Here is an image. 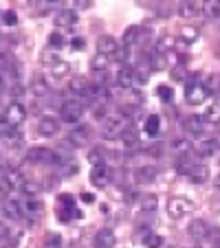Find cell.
<instances>
[{
	"label": "cell",
	"instance_id": "31",
	"mask_svg": "<svg viewBox=\"0 0 220 248\" xmlns=\"http://www.w3.org/2000/svg\"><path fill=\"white\" fill-rule=\"evenodd\" d=\"M181 38L185 40L187 44L196 42V40H198V29L192 27V24H185V27H181Z\"/></svg>",
	"mask_w": 220,
	"mask_h": 248
},
{
	"label": "cell",
	"instance_id": "11",
	"mask_svg": "<svg viewBox=\"0 0 220 248\" xmlns=\"http://www.w3.org/2000/svg\"><path fill=\"white\" fill-rule=\"evenodd\" d=\"M108 180H110V169H108V165H97V167H93V171H90V183L95 185V187L103 189L108 185Z\"/></svg>",
	"mask_w": 220,
	"mask_h": 248
},
{
	"label": "cell",
	"instance_id": "19",
	"mask_svg": "<svg viewBox=\"0 0 220 248\" xmlns=\"http://www.w3.org/2000/svg\"><path fill=\"white\" fill-rule=\"evenodd\" d=\"M77 22V14L73 9H60L55 14V24L57 27H73Z\"/></svg>",
	"mask_w": 220,
	"mask_h": 248
},
{
	"label": "cell",
	"instance_id": "27",
	"mask_svg": "<svg viewBox=\"0 0 220 248\" xmlns=\"http://www.w3.org/2000/svg\"><path fill=\"white\" fill-rule=\"evenodd\" d=\"M205 121L211 123V125H216V123H220V103L214 101L207 106V112H205Z\"/></svg>",
	"mask_w": 220,
	"mask_h": 248
},
{
	"label": "cell",
	"instance_id": "36",
	"mask_svg": "<svg viewBox=\"0 0 220 248\" xmlns=\"http://www.w3.org/2000/svg\"><path fill=\"white\" fill-rule=\"evenodd\" d=\"M205 5V14L209 18H220V0H209V2H203Z\"/></svg>",
	"mask_w": 220,
	"mask_h": 248
},
{
	"label": "cell",
	"instance_id": "14",
	"mask_svg": "<svg viewBox=\"0 0 220 248\" xmlns=\"http://www.w3.org/2000/svg\"><path fill=\"white\" fill-rule=\"evenodd\" d=\"M205 127H207L205 117H198V114H189V117L185 119V130H187L189 134H194V136H201L203 132H205Z\"/></svg>",
	"mask_w": 220,
	"mask_h": 248
},
{
	"label": "cell",
	"instance_id": "16",
	"mask_svg": "<svg viewBox=\"0 0 220 248\" xmlns=\"http://www.w3.org/2000/svg\"><path fill=\"white\" fill-rule=\"evenodd\" d=\"M187 233H189V237H192V239H203V237H207V233H209V226H207L205 220L196 217V220L189 222Z\"/></svg>",
	"mask_w": 220,
	"mask_h": 248
},
{
	"label": "cell",
	"instance_id": "24",
	"mask_svg": "<svg viewBox=\"0 0 220 248\" xmlns=\"http://www.w3.org/2000/svg\"><path fill=\"white\" fill-rule=\"evenodd\" d=\"M31 93L35 94V97H44V94H49V81L44 79L42 75H35L31 79Z\"/></svg>",
	"mask_w": 220,
	"mask_h": 248
},
{
	"label": "cell",
	"instance_id": "2",
	"mask_svg": "<svg viewBox=\"0 0 220 248\" xmlns=\"http://www.w3.org/2000/svg\"><path fill=\"white\" fill-rule=\"evenodd\" d=\"M126 117L123 114H113V117H108L102 125V136L106 140H115V139H121L123 130H126Z\"/></svg>",
	"mask_w": 220,
	"mask_h": 248
},
{
	"label": "cell",
	"instance_id": "34",
	"mask_svg": "<svg viewBox=\"0 0 220 248\" xmlns=\"http://www.w3.org/2000/svg\"><path fill=\"white\" fill-rule=\"evenodd\" d=\"M156 94H159V99H161V101H165V103H169V101L174 99V90L169 88L168 84L156 86Z\"/></svg>",
	"mask_w": 220,
	"mask_h": 248
},
{
	"label": "cell",
	"instance_id": "54",
	"mask_svg": "<svg viewBox=\"0 0 220 248\" xmlns=\"http://www.w3.org/2000/svg\"><path fill=\"white\" fill-rule=\"evenodd\" d=\"M216 185H218V187H220V176H218V180H216Z\"/></svg>",
	"mask_w": 220,
	"mask_h": 248
},
{
	"label": "cell",
	"instance_id": "29",
	"mask_svg": "<svg viewBox=\"0 0 220 248\" xmlns=\"http://www.w3.org/2000/svg\"><path fill=\"white\" fill-rule=\"evenodd\" d=\"M136 38H139V27H128L126 29V33H123V42H121V46H126V48H130L132 44L136 42Z\"/></svg>",
	"mask_w": 220,
	"mask_h": 248
},
{
	"label": "cell",
	"instance_id": "43",
	"mask_svg": "<svg viewBox=\"0 0 220 248\" xmlns=\"http://www.w3.org/2000/svg\"><path fill=\"white\" fill-rule=\"evenodd\" d=\"M174 44H176V40H174V38H168V35H165V38H161L159 42H156V51H159V53H165L168 48H174Z\"/></svg>",
	"mask_w": 220,
	"mask_h": 248
},
{
	"label": "cell",
	"instance_id": "3",
	"mask_svg": "<svg viewBox=\"0 0 220 248\" xmlns=\"http://www.w3.org/2000/svg\"><path fill=\"white\" fill-rule=\"evenodd\" d=\"M84 114V106H82L77 99H68V101L62 103V110H60V117L64 123H70V125H75L77 121L82 119Z\"/></svg>",
	"mask_w": 220,
	"mask_h": 248
},
{
	"label": "cell",
	"instance_id": "20",
	"mask_svg": "<svg viewBox=\"0 0 220 248\" xmlns=\"http://www.w3.org/2000/svg\"><path fill=\"white\" fill-rule=\"evenodd\" d=\"M201 5H203V2H187V0H185V2H181V5H178V16H181V18H185V20H192L194 16L201 11Z\"/></svg>",
	"mask_w": 220,
	"mask_h": 248
},
{
	"label": "cell",
	"instance_id": "37",
	"mask_svg": "<svg viewBox=\"0 0 220 248\" xmlns=\"http://www.w3.org/2000/svg\"><path fill=\"white\" fill-rule=\"evenodd\" d=\"M62 244H64V239L60 233H49L44 239V248H62Z\"/></svg>",
	"mask_w": 220,
	"mask_h": 248
},
{
	"label": "cell",
	"instance_id": "4",
	"mask_svg": "<svg viewBox=\"0 0 220 248\" xmlns=\"http://www.w3.org/2000/svg\"><path fill=\"white\" fill-rule=\"evenodd\" d=\"M192 211H194V202L187 200V198L172 196L168 200V213L172 217H183V216H187V213H192Z\"/></svg>",
	"mask_w": 220,
	"mask_h": 248
},
{
	"label": "cell",
	"instance_id": "7",
	"mask_svg": "<svg viewBox=\"0 0 220 248\" xmlns=\"http://www.w3.org/2000/svg\"><path fill=\"white\" fill-rule=\"evenodd\" d=\"M156 176H159V171H156L154 165H141V167H136L135 173H132V178H135L136 183H141V185L154 183Z\"/></svg>",
	"mask_w": 220,
	"mask_h": 248
},
{
	"label": "cell",
	"instance_id": "8",
	"mask_svg": "<svg viewBox=\"0 0 220 248\" xmlns=\"http://www.w3.org/2000/svg\"><path fill=\"white\" fill-rule=\"evenodd\" d=\"M119 51V44L113 35H102L97 40V53L99 55H106V57H115Z\"/></svg>",
	"mask_w": 220,
	"mask_h": 248
},
{
	"label": "cell",
	"instance_id": "28",
	"mask_svg": "<svg viewBox=\"0 0 220 248\" xmlns=\"http://www.w3.org/2000/svg\"><path fill=\"white\" fill-rule=\"evenodd\" d=\"M150 68L152 70H165L168 68V57H165V53H159L154 51L150 57Z\"/></svg>",
	"mask_w": 220,
	"mask_h": 248
},
{
	"label": "cell",
	"instance_id": "10",
	"mask_svg": "<svg viewBox=\"0 0 220 248\" xmlns=\"http://www.w3.org/2000/svg\"><path fill=\"white\" fill-rule=\"evenodd\" d=\"M66 139H68V143L73 147H82L86 145V140H88V127L86 125H75L70 127L68 134H66Z\"/></svg>",
	"mask_w": 220,
	"mask_h": 248
},
{
	"label": "cell",
	"instance_id": "56",
	"mask_svg": "<svg viewBox=\"0 0 220 248\" xmlns=\"http://www.w3.org/2000/svg\"><path fill=\"white\" fill-rule=\"evenodd\" d=\"M218 248H220V246H218Z\"/></svg>",
	"mask_w": 220,
	"mask_h": 248
},
{
	"label": "cell",
	"instance_id": "9",
	"mask_svg": "<svg viewBox=\"0 0 220 248\" xmlns=\"http://www.w3.org/2000/svg\"><path fill=\"white\" fill-rule=\"evenodd\" d=\"M218 147H220V143L216 139H203L201 143L194 145V152H196L198 158H209V156H214L218 152Z\"/></svg>",
	"mask_w": 220,
	"mask_h": 248
},
{
	"label": "cell",
	"instance_id": "18",
	"mask_svg": "<svg viewBox=\"0 0 220 248\" xmlns=\"http://www.w3.org/2000/svg\"><path fill=\"white\" fill-rule=\"evenodd\" d=\"M121 145L128 147V150H132V147H139V130L132 125H128L126 130H123L121 134Z\"/></svg>",
	"mask_w": 220,
	"mask_h": 248
},
{
	"label": "cell",
	"instance_id": "40",
	"mask_svg": "<svg viewBox=\"0 0 220 248\" xmlns=\"http://www.w3.org/2000/svg\"><path fill=\"white\" fill-rule=\"evenodd\" d=\"M49 46H53V48H62V46H66V38L62 35L60 31H53L51 35H49Z\"/></svg>",
	"mask_w": 220,
	"mask_h": 248
},
{
	"label": "cell",
	"instance_id": "25",
	"mask_svg": "<svg viewBox=\"0 0 220 248\" xmlns=\"http://www.w3.org/2000/svg\"><path fill=\"white\" fill-rule=\"evenodd\" d=\"M88 86H90V84H88V81H86L82 75L70 77V79H68V90H70V93H75V94H86Z\"/></svg>",
	"mask_w": 220,
	"mask_h": 248
},
{
	"label": "cell",
	"instance_id": "47",
	"mask_svg": "<svg viewBox=\"0 0 220 248\" xmlns=\"http://www.w3.org/2000/svg\"><path fill=\"white\" fill-rule=\"evenodd\" d=\"M115 57H117L119 62H126L128 57H130V51H128L126 46H119V51H117V55H115Z\"/></svg>",
	"mask_w": 220,
	"mask_h": 248
},
{
	"label": "cell",
	"instance_id": "55",
	"mask_svg": "<svg viewBox=\"0 0 220 248\" xmlns=\"http://www.w3.org/2000/svg\"><path fill=\"white\" fill-rule=\"evenodd\" d=\"M5 248H16V246H14V244H9V246H5Z\"/></svg>",
	"mask_w": 220,
	"mask_h": 248
},
{
	"label": "cell",
	"instance_id": "51",
	"mask_svg": "<svg viewBox=\"0 0 220 248\" xmlns=\"http://www.w3.org/2000/svg\"><path fill=\"white\" fill-rule=\"evenodd\" d=\"M82 200H84L86 204H93V202H95V196H93V193H82Z\"/></svg>",
	"mask_w": 220,
	"mask_h": 248
},
{
	"label": "cell",
	"instance_id": "46",
	"mask_svg": "<svg viewBox=\"0 0 220 248\" xmlns=\"http://www.w3.org/2000/svg\"><path fill=\"white\" fill-rule=\"evenodd\" d=\"M11 193V183L7 178H0V200L2 198H7Z\"/></svg>",
	"mask_w": 220,
	"mask_h": 248
},
{
	"label": "cell",
	"instance_id": "22",
	"mask_svg": "<svg viewBox=\"0 0 220 248\" xmlns=\"http://www.w3.org/2000/svg\"><path fill=\"white\" fill-rule=\"evenodd\" d=\"M143 130H145V134H148V136H152V139H154V136L161 132V117H159V114H150V117H145Z\"/></svg>",
	"mask_w": 220,
	"mask_h": 248
},
{
	"label": "cell",
	"instance_id": "53",
	"mask_svg": "<svg viewBox=\"0 0 220 248\" xmlns=\"http://www.w3.org/2000/svg\"><path fill=\"white\" fill-rule=\"evenodd\" d=\"M2 86H5V77H2V73H0V90H2Z\"/></svg>",
	"mask_w": 220,
	"mask_h": 248
},
{
	"label": "cell",
	"instance_id": "50",
	"mask_svg": "<svg viewBox=\"0 0 220 248\" xmlns=\"http://www.w3.org/2000/svg\"><path fill=\"white\" fill-rule=\"evenodd\" d=\"M70 46H73V48H77V51H80V48H84V46H86V42H84V40H82V38H75V40H73V42H70Z\"/></svg>",
	"mask_w": 220,
	"mask_h": 248
},
{
	"label": "cell",
	"instance_id": "35",
	"mask_svg": "<svg viewBox=\"0 0 220 248\" xmlns=\"http://www.w3.org/2000/svg\"><path fill=\"white\" fill-rule=\"evenodd\" d=\"M172 150L176 152V154H187V152L192 150V143H189L187 139H176L172 143Z\"/></svg>",
	"mask_w": 220,
	"mask_h": 248
},
{
	"label": "cell",
	"instance_id": "38",
	"mask_svg": "<svg viewBox=\"0 0 220 248\" xmlns=\"http://www.w3.org/2000/svg\"><path fill=\"white\" fill-rule=\"evenodd\" d=\"M24 211H27L29 216H38L40 211H42V202L35 200V198H29L27 204H24Z\"/></svg>",
	"mask_w": 220,
	"mask_h": 248
},
{
	"label": "cell",
	"instance_id": "49",
	"mask_svg": "<svg viewBox=\"0 0 220 248\" xmlns=\"http://www.w3.org/2000/svg\"><path fill=\"white\" fill-rule=\"evenodd\" d=\"M11 127L7 125V121H5V117H0V136H5L7 132H9Z\"/></svg>",
	"mask_w": 220,
	"mask_h": 248
},
{
	"label": "cell",
	"instance_id": "17",
	"mask_svg": "<svg viewBox=\"0 0 220 248\" xmlns=\"http://www.w3.org/2000/svg\"><path fill=\"white\" fill-rule=\"evenodd\" d=\"M115 79H117L119 88H123V90L132 88V86H135V70L128 68V66H123V68H119V73H117Z\"/></svg>",
	"mask_w": 220,
	"mask_h": 248
},
{
	"label": "cell",
	"instance_id": "21",
	"mask_svg": "<svg viewBox=\"0 0 220 248\" xmlns=\"http://www.w3.org/2000/svg\"><path fill=\"white\" fill-rule=\"evenodd\" d=\"M2 213H5L9 220H16V217L22 216V204H20L18 200H14V198H9V200L2 204Z\"/></svg>",
	"mask_w": 220,
	"mask_h": 248
},
{
	"label": "cell",
	"instance_id": "52",
	"mask_svg": "<svg viewBox=\"0 0 220 248\" xmlns=\"http://www.w3.org/2000/svg\"><path fill=\"white\" fill-rule=\"evenodd\" d=\"M211 239H214V242L216 244H218V246H220V229H214V231H211Z\"/></svg>",
	"mask_w": 220,
	"mask_h": 248
},
{
	"label": "cell",
	"instance_id": "44",
	"mask_svg": "<svg viewBox=\"0 0 220 248\" xmlns=\"http://www.w3.org/2000/svg\"><path fill=\"white\" fill-rule=\"evenodd\" d=\"M2 22H5L7 27H16V24H18V14H16L14 9L2 11Z\"/></svg>",
	"mask_w": 220,
	"mask_h": 248
},
{
	"label": "cell",
	"instance_id": "23",
	"mask_svg": "<svg viewBox=\"0 0 220 248\" xmlns=\"http://www.w3.org/2000/svg\"><path fill=\"white\" fill-rule=\"evenodd\" d=\"M156 206H159V198L154 193H145L139 198V209L143 213H152V211H156Z\"/></svg>",
	"mask_w": 220,
	"mask_h": 248
},
{
	"label": "cell",
	"instance_id": "13",
	"mask_svg": "<svg viewBox=\"0 0 220 248\" xmlns=\"http://www.w3.org/2000/svg\"><path fill=\"white\" fill-rule=\"evenodd\" d=\"M187 178L192 180L194 185L207 183V180H209V167H207V165H201V163L192 165V167H189V171H187Z\"/></svg>",
	"mask_w": 220,
	"mask_h": 248
},
{
	"label": "cell",
	"instance_id": "41",
	"mask_svg": "<svg viewBox=\"0 0 220 248\" xmlns=\"http://www.w3.org/2000/svg\"><path fill=\"white\" fill-rule=\"evenodd\" d=\"M185 77H187V68H185V62H181V64H176L172 68V79L174 81H185Z\"/></svg>",
	"mask_w": 220,
	"mask_h": 248
},
{
	"label": "cell",
	"instance_id": "39",
	"mask_svg": "<svg viewBox=\"0 0 220 248\" xmlns=\"http://www.w3.org/2000/svg\"><path fill=\"white\" fill-rule=\"evenodd\" d=\"M86 160H88L93 167H97V165H103V152L99 150V147H95V150L88 152V156H86Z\"/></svg>",
	"mask_w": 220,
	"mask_h": 248
},
{
	"label": "cell",
	"instance_id": "32",
	"mask_svg": "<svg viewBox=\"0 0 220 248\" xmlns=\"http://www.w3.org/2000/svg\"><path fill=\"white\" fill-rule=\"evenodd\" d=\"M20 189H22V191L27 193L29 198H35L40 191H42V185H40V183H35V180H24V183H22V187H20Z\"/></svg>",
	"mask_w": 220,
	"mask_h": 248
},
{
	"label": "cell",
	"instance_id": "6",
	"mask_svg": "<svg viewBox=\"0 0 220 248\" xmlns=\"http://www.w3.org/2000/svg\"><path fill=\"white\" fill-rule=\"evenodd\" d=\"M2 117H5V121H7V125L9 127H18V125H22V121L27 119V110H24L22 103L14 101V103L7 106V110H5Z\"/></svg>",
	"mask_w": 220,
	"mask_h": 248
},
{
	"label": "cell",
	"instance_id": "1",
	"mask_svg": "<svg viewBox=\"0 0 220 248\" xmlns=\"http://www.w3.org/2000/svg\"><path fill=\"white\" fill-rule=\"evenodd\" d=\"M27 160L31 163H42V165H62L64 156L60 152L51 150V147H31L27 152Z\"/></svg>",
	"mask_w": 220,
	"mask_h": 248
},
{
	"label": "cell",
	"instance_id": "15",
	"mask_svg": "<svg viewBox=\"0 0 220 248\" xmlns=\"http://www.w3.org/2000/svg\"><path fill=\"white\" fill-rule=\"evenodd\" d=\"M115 244H117V235L110 229H102L95 235V248H115Z\"/></svg>",
	"mask_w": 220,
	"mask_h": 248
},
{
	"label": "cell",
	"instance_id": "33",
	"mask_svg": "<svg viewBox=\"0 0 220 248\" xmlns=\"http://www.w3.org/2000/svg\"><path fill=\"white\" fill-rule=\"evenodd\" d=\"M143 244H145V248H161L163 246V237L156 233H148L143 237Z\"/></svg>",
	"mask_w": 220,
	"mask_h": 248
},
{
	"label": "cell",
	"instance_id": "48",
	"mask_svg": "<svg viewBox=\"0 0 220 248\" xmlns=\"http://www.w3.org/2000/svg\"><path fill=\"white\" fill-rule=\"evenodd\" d=\"M9 233H11V231H9V226H7V222L0 220V239H5Z\"/></svg>",
	"mask_w": 220,
	"mask_h": 248
},
{
	"label": "cell",
	"instance_id": "30",
	"mask_svg": "<svg viewBox=\"0 0 220 248\" xmlns=\"http://www.w3.org/2000/svg\"><path fill=\"white\" fill-rule=\"evenodd\" d=\"M108 64H110V57H106V55H95L93 60H90V68L95 70V73H102V70H106L108 68Z\"/></svg>",
	"mask_w": 220,
	"mask_h": 248
},
{
	"label": "cell",
	"instance_id": "12",
	"mask_svg": "<svg viewBox=\"0 0 220 248\" xmlns=\"http://www.w3.org/2000/svg\"><path fill=\"white\" fill-rule=\"evenodd\" d=\"M38 132H40L42 136H55L57 132H60V121H57L55 117H51V114H47V117L40 119Z\"/></svg>",
	"mask_w": 220,
	"mask_h": 248
},
{
	"label": "cell",
	"instance_id": "5",
	"mask_svg": "<svg viewBox=\"0 0 220 248\" xmlns=\"http://www.w3.org/2000/svg\"><path fill=\"white\" fill-rule=\"evenodd\" d=\"M207 94H209V88H207L205 84L192 81V84L185 88V101H187L189 106H201V103H205Z\"/></svg>",
	"mask_w": 220,
	"mask_h": 248
},
{
	"label": "cell",
	"instance_id": "26",
	"mask_svg": "<svg viewBox=\"0 0 220 248\" xmlns=\"http://www.w3.org/2000/svg\"><path fill=\"white\" fill-rule=\"evenodd\" d=\"M70 73V64L64 60H53L51 62V75L53 77H66Z\"/></svg>",
	"mask_w": 220,
	"mask_h": 248
},
{
	"label": "cell",
	"instance_id": "42",
	"mask_svg": "<svg viewBox=\"0 0 220 248\" xmlns=\"http://www.w3.org/2000/svg\"><path fill=\"white\" fill-rule=\"evenodd\" d=\"M60 206H64L66 211H70V213H73V217H75V200H73V196H68V193H64V196H60Z\"/></svg>",
	"mask_w": 220,
	"mask_h": 248
},
{
	"label": "cell",
	"instance_id": "45",
	"mask_svg": "<svg viewBox=\"0 0 220 248\" xmlns=\"http://www.w3.org/2000/svg\"><path fill=\"white\" fill-rule=\"evenodd\" d=\"M7 180H9V183H11V187H14V185H20V187H22V183H24V178H22V176H20V171H18V169H14V171H9V173H7Z\"/></svg>",
	"mask_w": 220,
	"mask_h": 248
}]
</instances>
